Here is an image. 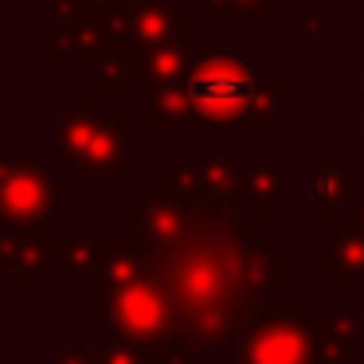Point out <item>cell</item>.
<instances>
[{"label": "cell", "instance_id": "cell-6", "mask_svg": "<svg viewBox=\"0 0 364 364\" xmlns=\"http://www.w3.org/2000/svg\"><path fill=\"white\" fill-rule=\"evenodd\" d=\"M51 364H102V356L87 353L82 345H71V348H63V353H59Z\"/></svg>", "mask_w": 364, "mask_h": 364}, {"label": "cell", "instance_id": "cell-2", "mask_svg": "<svg viewBox=\"0 0 364 364\" xmlns=\"http://www.w3.org/2000/svg\"><path fill=\"white\" fill-rule=\"evenodd\" d=\"M235 364H329L314 314H267L243 333Z\"/></svg>", "mask_w": 364, "mask_h": 364}, {"label": "cell", "instance_id": "cell-8", "mask_svg": "<svg viewBox=\"0 0 364 364\" xmlns=\"http://www.w3.org/2000/svg\"><path fill=\"white\" fill-rule=\"evenodd\" d=\"M0 360H4V345H0Z\"/></svg>", "mask_w": 364, "mask_h": 364}, {"label": "cell", "instance_id": "cell-5", "mask_svg": "<svg viewBox=\"0 0 364 364\" xmlns=\"http://www.w3.org/2000/svg\"><path fill=\"white\" fill-rule=\"evenodd\" d=\"M98 356H102V364H165V356H161V353L141 348V345H134V341H126V337L106 341V348Z\"/></svg>", "mask_w": 364, "mask_h": 364}, {"label": "cell", "instance_id": "cell-3", "mask_svg": "<svg viewBox=\"0 0 364 364\" xmlns=\"http://www.w3.org/2000/svg\"><path fill=\"white\" fill-rule=\"evenodd\" d=\"M255 95V82L247 71L239 67H215V71H204L196 82H192V98L204 106L208 114H228V110H243Z\"/></svg>", "mask_w": 364, "mask_h": 364}, {"label": "cell", "instance_id": "cell-1", "mask_svg": "<svg viewBox=\"0 0 364 364\" xmlns=\"http://www.w3.org/2000/svg\"><path fill=\"white\" fill-rule=\"evenodd\" d=\"M95 325H106L114 337H126L161 356L181 341L173 294L137 255H114L110 259L102 286H98Z\"/></svg>", "mask_w": 364, "mask_h": 364}, {"label": "cell", "instance_id": "cell-7", "mask_svg": "<svg viewBox=\"0 0 364 364\" xmlns=\"http://www.w3.org/2000/svg\"><path fill=\"white\" fill-rule=\"evenodd\" d=\"M165 364H200V353L188 345V341H176V345L165 353Z\"/></svg>", "mask_w": 364, "mask_h": 364}, {"label": "cell", "instance_id": "cell-4", "mask_svg": "<svg viewBox=\"0 0 364 364\" xmlns=\"http://www.w3.org/2000/svg\"><path fill=\"white\" fill-rule=\"evenodd\" d=\"M317 337H321V353L329 364H348L360 356L356 345V317H317Z\"/></svg>", "mask_w": 364, "mask_h": 364}]
</instances>
